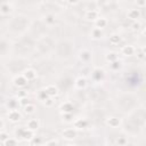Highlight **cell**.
<instances>
[{
  "instance_id": "cell-11",
  "label": "cell",
  "mask_w": 146,
  "mask_h": 146,
  "mask_svg": "<svg viewBox=\"0 0 146 146\" xmlns=\"http://www.w3.org/2000/svg\"><path fill=\"white\" fill-rule=\"evenodd\" d=\"M98 17H99V16H98V11H97V10H94V9H90V10H88V11L84 14V18H86L87 21H92V22H95Z\"/></svg>"
},
{
  "instance_id": "cell-33",
  "label": "cell",
  "mask_w": 146,
  "mask_h": 146,
  "mask_svg": "<svg viewBox=\"0 0 146 146\" xmlns=\"http://www.w3.org/2000/svg\"><path fill=\"white\" fill-rule=\"evenodd\" d=\"M43 104H44L47 107H50V106H52L54 100H52V98H51V97H49V98H47V99L43 102Z\"/></svg>"
},
{
  "instance_id": "cell-18",
  "label": "cell",
  "mask_w": 146,
  "mask_h": 146,
  "mask_svg": "<svg viewBox=\"0 0 146 146\" xmlns=\"http://www.w3.org/2000/svg\"><path fill=\"white\" fill-rule=\"evenodd\" d=\"M121 42H122L121 35H119V34H112V35L110 36V43H111V44L117 46V44H120Z\"/></svg>"
},
{
  "instance_id": "cell-15",
  "label": "cell",
  "mask_w": 146,
  "mask_h": 146,
  "mask_svg": "<svg viewBox=\"0 0 146 146\" xmlns=\"http://www.w3.org/2000/svg\"><path fill=\"white\" fill-rule=\"evenodd\" d=\"M44 90L47 91V94L49 95V97H55V96L58 95V88H57L56 86H54V84L47 86V87L44 88Z\"/></svg>"
},
{
  "instance_id": "cell-8",
  "label": "cell",
  "mask_w": 146,
  "mask_h": 146,
  "mask_svg": "<svg viewBox=\"0 0 146 146\" xmlns=\"http://www.w3.org/2000/svg\"><path fill=\"white\" fill-rule=\"evenodd\" d=\"M23 75H24L29 81H33V80L36 79L38 73H36V71L33 70V68H25V70L23 71Z\"/></svg>"
},
{
  "instance_id": "cell-36",
  "label": "cell",
  "mask_w": 146,
  "mask_h": 146,
  "mask_svg": "<svg viewBox=\"0 0 146 146\" xmlns=\"http://www.w3.org/2000/svg\"><path fill=\"white\" fill-rule=\"evenodd\" d=\"M16 96H17L18 98H23V97H26V96H27V92H26L25 90H19Z\"/></svg>"
},
{
  "instance_id": "cell-37",
  "label": "cell",
  "mask_w": 146,
  "mask_h": 146,
  "mask_svg": "<svg viewBox=\"0 0 146 146\" xmlns=\"http://www.w3.org/2000/svg\"><path fill=\"white\" fill-rule=\"evenodd\" d=\"M59 143L56 140V139H52V140H49V141H47L46 143V145H58Z\"/></svg>"
},
{
  "instance_id": "cell-14",
  "label": "cell",
  "mask_w": 146,
  "mask_h": 146,
  "mask_svg": "<svg viewBox=\"0 0 146 146\" xmlns=\"http://www.w3.org/2000/svg\"><path fill=\"white\" fill-rule=\"evenodd\" d=\"M74 86H75V88H78V89H84V88L87 87V80H86V78L79 76V78L74 81Z\"/></svg>"
},
{
  "instance_id": "cell-28",
  "label": "cell",
  "mask_w": 146,
  "mask_h": 146,
  "mask_svg": "<svg viewBox=\"0 0 146 146\" xmlns=\"http://www.w3.org/2000/svg\"><path fill=\"white\" fill-rule=\"evenodd\" d=\"M9 138V135L6 132V131H3V130H1V132H0V143L2 144L5 140H7Z\"/></svg>"
},
{
  "instance_id": "cell-19",
  "label": "cell",
  "mask_w": 146,
  "mask_h": 146,
  "mask_svg": "<svg viewBox=\"0 0 146 146\" xmlns=\"http://www.w3.org/2000/svg\"><path fill=\"white\" fill-rule=\"evenodd\" d=\"M105 59H106V62H108V63H113V62L119 60V56H117L116 52L111 51V52H107V54L105 55Z\"/></svg>"
},
{
  "instance_id": "cell-7",
  "label": "cell",
  "mask_w": 146,
  "mask_h": 146,
  "mask_svg": "<svg viewBox=\"0 0 146 146\" xmlns=\"http://www.w3.org/2000/svg\"><path fill=\"white\" fill-rule=\"evenodd\" d=\"M79 59H80L82 63H88V62H90V59H91V52H90V50H88V49L81 50V51L79 52Z\"/></svg>"
},
{
  "instance_id": "cell-23",
  "label": "cell",
  "mask_w": 146,
  "mask_h": 146,
  "mask_svg": "<svg viewBox=\"0 0 146 146\" xmlns=\"http://www.w3.org/2000/svg\"><path fill=\"white\" fill-rule=\"evenodd\" d=\"M17 144H18V140L15 139V138H11V137H9L7 140H5V141L2 143L3 146H15V145H17Z\"/></svg>"
},
{
  "instance_id": "cell-17",
  "label": "cell",
  "mask_w": 146,
  "mask_h": 146,
  "mask_svg": "<svg viewBox=\"0 0 146 146\" xmlns=\"http://www.w3.org/2000/svg\"><path fill=\"white\" fill-rule=\"evenodd\" d=\"M107 24H108V22H107V19L106 18H104V17H98L96 21H95V26L96 27H99V29H105L106 26H107Z\"/></svg>"
},
{
  "instance_id": "cell-24",
  "label": "cell",
  "mask_w": 146,
  "mask_h": 146,
  "mask_svg": "<svg viewBox=\"0 0 146 146\" xmlns=\"http://www.w3.org/2000/svg\"><path fill=\"white\" fill-rule=\"evenodd\" d=\"M36 97H38V99H39V100L44 102L47 98H49V95H48V94H47V91L43 89V90H41V91H39V92H38Z\"/></svg>"
},
{
  "instance_id": "cell-40",
  "label": "cell",
  "mask_w": 146,
  "mask_h": 146,
  "mask_svg": "<svg viewBox=\"0 0 146 146\" xmlns=\"http://www.w3.org/2000/svg\"><path fill=\"white\" fill-rule=\"evenodd\" d=\"M143 33H144V35H145V36H146V29H145V30H144V32H143Z\"/></svg>"
},
{
  "instance_id": "cell-20",
  "label": "cell",
  "mask_w": 146,
  "mask_h": 146,
  "mask_svg": "<svg viewBox=\"0 0 146 146\" xmlns=\"http://www.w3.org/2000/svg\"><path fill=\"white\" fill-rule=\"evenodd\" d=\"M0 11L2 15H8L10 11H11V6L7 2H2L1 3V8H0Z\"/></svg>"
},
{
  "instance_id": "cell-12",
  "label": "cell",
  "mask_w": 146,
  "mask_h": 146,
  "mask_svg": "<svg viewBox=\"0 0 146 146\" xmlns=\"http://www.w3.org/2000/svg\"><path fill=\"white\" fill-rule=\"evenodd\" d=\"M127 16L131 21H138V18H140V10L139 9H130L128 11Z\"/></svg>"
},
{
  "instance_id": "cell-2",
  "label": "cell",
  "mask_w": 146,
  "mask_h": 146,
  "mask_svg": "<svg viewBox=\"0 0 146 146\" xmlns=\"http://www.w3.org/2000/svg\"><path fill=\"white\" fill-rule=\"evenodd\" d=\"M21 119H22V114L17 111V108L16 110H9V112H8V120L10 121V122H18V121H21Z\"/></svg>"
},
{
  "instance_id": "cell-29",
  "label": "cell",
  "mask_w": 146,
  "mask_h": 146,
  "mask_svg": "<svg viewBox=\"0 0 146 146\" xmlns=\"http://www.w3.org/2000/svg\"><path fill=\"white\" fill-rule=\"evenodd\" d=\"M18 99H19V104H21L22 106H25V105H27V104L31 103L27 96H26V97H23V98H18Z\"/></svg>"
},
{
  "instance_id": "cell-9",
  "label": "cell",
  "mask_w": 146,
  "mask_h": 146,
  "mask_svg": "<svg viewBox=\"0 0 146 146\" xmlns=\"http://www.w3.org/2000/svg\"><path fill=\"white\" fill-rule=\"evenodd\" d=\"M135 52H136V49L131 44H127L121 48V54L124 56H132V55H135Z\"/></svg>"
},
{
  "instance_id": "cell-38",
  "label": "cell",
  "mask_w": 146,
  "mask_h": 146,
  "mask_svg": "<svg viewBox=\"0 0 146 146\" xmlns=\"http://www.w3.org/2000/svg\"><path fill=\"white\" fill-rule=\"evenodd\" d=\"M79 1H80V0H67V3L73 6V5H76V3H79Z\"/></svg>"
},
{
  "instance_id": "cell-32",
  "label": "cell",
  "mask_w": 146,
  "mask_h": 146,
  "mask_svg": "<svg viewBox=\"0 0 146 146\" xmlns=\"http://www.w3.org/2000/svg\"><path fill=\"white\" fill-rule=\"evenodd\" d=\"M116 144H117V145H125V144H128V139L124 138V137H119Z\"/></svg>"
},
{
  "instance_id": "cell-35",
  "label": "cell",
  "mask_w": 146,
  "mask_h": 146,
  "mask_svg": "<svg viewBox=\"0 0 146 146\" xmlns=\"http://www.w3.org/2000/svg\"><path fill=\"white\" fill-rule=\"evenodd\" d=\"M140 26H141V24L139 23V22H137V21H133V23H132V30H139L140 29Z\"/></svg>"
},
{
  "instance_id": "cell-4",
  "label": "cell",
  "mask_w": 146,
  "mask_h": 146,
  "mask_svg": "<svg viewBox=\"0 0 146 146\" xmlns=\"http://www.w3.org/2000/svg\"><path fill=\"white\" fill-rule=\"evenodd\" d=\"M62 137L64 139H67V140H71V139H74L76 137V129L75 128H67L65 129L63 132H62Z\"/></svg>"
},
{
  "instance_id": "cell-16",
  "label": "cell",
  "mask_w": 146,
  "mask_h": 146,
  "mask_svg": "<svg viewBox=\"0 0 146 146\" xmlns=\"http://www.w3.org/2000/svg\"><path fill=\"white\" fill-rule=\"evenodd\" d=\"M26 127H27L29 129H31V130L35 131V130H38V129H39L40 123H39V121H38L36 119H30V120L27 121V123H26Z\"/></svg>"
},
{
  "instance_id": "cell-6",
  "label": "cell",
  "mask_w": 146,
  "mask_h": 146,
  "mask_svg": "<svg viewBox=\"0 0 146 146\" xmlns=\"http://www.w3.org/2000/svg\"><path fill=\"white\" fill-rule=\"evenodd\" d=\"M106 124L111 128H117L121 124V119L117 116H110L106 119Z\"/></svg>"
},
{
  "instance_id": "cell-21",
  "label": "cell",
  "mask_w": 146,
  "mask_h": 146,
  "mask_svg": "<svg viewBox=\"0 0 146 146\" xmlns=\"http://www.w3.org/2000/svg\"><path fill=\"white\" fill-rule=\"evenodd\" d=\"M23 111H24L25 114H33L35 112V106L32 103H30V104L23 106Z\"/></svg>"
},
{
  "instance_id": "cell-27",
  "label": "cell",
  "mask_w": 146,
  "mask_h": 146,
  "mask_svg": "<svg viewBox=\"0 0 146 146\" xmlns=\"http://www.w3.org/2000/svg\"><path fill=\"white\" fill-rule=\"evenodd\" d=\"M25 130H26V128H17L16 130H15V135H16V137L18 138H23V136H24V132H25Z\"/></svg>"
},
{
  "instance_id": "cell-22",
  "label": "cell",
  "mask_w": 146,
  "mask_h": 146,
  "mask_svg": "<svg viewBox=\"0 0 146 146\" xmlns=\"http://www.w3.org/2000/svg\"><path fill=\"white\" fill-rule=\"evenodd\" d=\"M18 105H21L19 104V99L18 100H16V99H9L7 102V106H8L9 110H16L18 107Z\"/></svg>"
},
{
  "instance_id": "cell-30",
  "label": "cell",
  "mask_w": 146,
  "mask_h": 146,
  "mask_svg": "<svg viewBox=\"0 0 146 146\" xmlns=\"http://www.w3.org/2000/svg\"><path fill=\"white\" fill-rule=\"evenodd\" d=\"M39 144H41V139L39 138V137H33L31 140H30V145H39Z\"/></svg>"
},
{
  "instance_id": "cell-39",
  "label": "cell",
  "mask_w": 146,
  "mask_h": 146,
  "mask_svg": "<svg viewBox=\"0 0 146 146\" xmlns=\"http://www.w3.org/2000/svg\"><path fill=\"white\" fill-rule=\"evenodd\" d=\"M141 51H143V54H144V56H146V46L141 48Z\"/></svg>"
},
{
  "instance_id": "cell-25",
  "label": "cell",
  "mask_w": 146,
  "mask_h": 146,
  "mask_svg": "<svg viewBox=\"0 0 146 146\" xmlns=\"http://www.w3.org/2000/svg\"><path fill=\"white\" fill-rule=\"evenodd\" d=\"M44 22H46V24L51 25V24H54V23L56 22V18H55V16H54L52 14H48V15H46V17H44Z\"/></svg>"
},
{
  "instance_id": "cell-1",
  "label": "cell",
  "mask_w": 146,
  "mask_h": 146,
  "mask_svg": "<svg viewBox=\"0 0 146 146\" xmlns=\"http://www.w3.org/2000/svg\"><path fill=\"white\" fill-rule=\"evenodd\" d=\"M30 81L23 75V74H19V75H16L14 79H13V83L15 87L17 88H24Z\"/></svg>"
},
{
  "instance_id": "cell-26",
  "label": "cell",
  "mask_w": 146,
  "mask_h": 146,
  "mask_svg": "<svg viewBox=\"0 0 146 146\" xmlns=\"http://www.w3.org/2000/svg\"><path fill=\"white\" fill-rule=\"evenodd\" d=\"M62 117H63V121L66 122V123L73 122V115H72V113H62Z\"/></svg>"
},
{
  "instance_id": "cell-41",
  "label": "cell",
  "mask_w": 146,
  "mask_h": 146,
  "mask_svg": "<svg viewBox=\"0 0 146 146\" xmlns=\"http://www.w3.org/2000/svg\"><path fill=\"white\" fill-rule=\"evenodd\" d=\"M60 1H67V0H60Z\"/></svg>"
},
{
  "instance_id": "cell-5",
  "label": "cell",
  "mask_w": 146,
  "mask_h": 146,
  "mask_svg": "<svg viewBox=\"0 0 146 146\" xmlns=\"http://www.w3.org/2000/svg\"><path fill=\"white\" fill-rule=\"evenodd\" d=\"M104 76H105V71L103 68H99V67L94 68V71L91 73V78L95 81H100V80L104 79Z\"/></svg>"
},
{
  "instance_id": "cell-34",
  "label": "cell",
  "mask_w": 146,
  "mask_h": 146,
  "mask_svg": "<svg viewBox=\"0 0 146 146\" xmlns=\"http://www.w3.org/2000/svg\"><path fill=\"white\" fill-rule=\"evenodd\" d=\"M136 5L139 8H143L146 6V0H136Z\"/></svg>"
},
{
  "instance_id": "cell-3",
  "label": "cell",
  "mask_w": 146,
  "mask_h": 146,
  "mask_svg": "<svg viewBox=\"0 0 146 146\" xmlns=\"http://www.w3.org/2000/svg\"><path fill=\"white\" fill-rule=\"evenodd\" d=\"M87 125H88V121L83 117H78V119L73 120V127L76 130H82V129L87 128Z\"/></svg>"
},
{
  "instance_id": "cell-10",
  "label": "cell",
  "mask_w": 146,
  "mask_h": 146,
  "mask_svg": "<svg viewBox=\"0 0 146 146\" xmlns=\"http://www.w3.org/2000/svg\"><path fill=\"white\" fill-rule=\"evenodd\" d=\"M59 110H60L62 113H72L73 110H74V106H73V104L71 102H65V103H63L60 105Z\"/></svg>"
},
{
  "instance_id": "cell-13",
  "label": "cell",
  "mask_w": 146,
  "mask_h": 146,
  "mask_svg": "<svg viewBox=\"0 0 146 146\" xmlns=\"http://www.w3.org/2000/svg\"><path fill=\"white\" fill-rule=\"evenodd\" d=\"M90 35H91V38L94 39V40H99V39H102L103 38V31H102V29H99V27H94L92 30H91V33H90Z\"/></svg>"
},
{
  "instance_id": "cell-31",
  "label": "cell",
  "mask_w": 146,
  "mask_h": 146,
  "mask_svg": "<svg viewBox=\"0 0 146 146\" xmlns=\"http://www.w3.org/2000/svg\"><path fill=\"white\" fill-rule=\"evenodd\" d=\"M111 67H112V70L116 71V70H119V68L121 67V63H120L119 60H116V62H113V63H111Z\"/></svg>"
}]
</instances>
